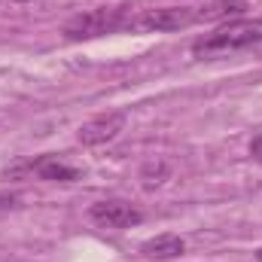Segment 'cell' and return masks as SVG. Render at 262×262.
Here are the masks:
<instances>
[{
  "label": "cell",
  "mask_w": 262,
  "mask_h": 262,
  "mask_svg": "<svg viewBox=\"0 0 262 262\" xmlns=\"http://www.w3.org/2000/svg\"><path fill=\"white\" fill-rule=\"evenodd\" d=\"M256 43H262V18H235V21H226L223 28H216L213 34L195 40L192 55L195 58H220V55L250 49Z\"/></svg>",
  "instance_id": "6da1fadb"
},
{
  "label": "cell",
  "mask_w": 262,
  "mask_h": 262,
  "mask_svg": "<svg viewBox=\"0 0 262 262\" xmlns=\"http://www.w3.org/2000/svg\"><path fill=\"white\" fill-rule=\"evenodd\" d=\"M128 18L131 15L125 6H98V9L73 15L64 25V37L67 40H95V37L122 31L128 25Z\"/></svg>",
  "instance_id": "7a4b0ae2"
},
{
  "label": "cell",
  "mask_w": 262,
  "mask_h": 262,
  "mask_svg": "<svg viewBox=\"0 0 262 262\" xmlns=\"http://www.w3.org/2000/svg\"><path fill=\"white\" fill-rule=\"evenodd\" d=\"M195 21L192 6H156V9H140L128 18V31H180Z\"/></svg>",
  "instance_id": "3957f363"
},
{
  "label": "cell",
  "mask_w": 262,
  "mask_h": 262,
  "mask_svg": "<svg viewBox=\"0 0 262 262\" xmlns=\"http://www.w3.org/2000/svg\"><path fill=\"white\" fill-rule=\"evenodd\" d=\"M21 174H37L40 180H49V183H76L79 177H82V171L79 168H73V165H67L61 162L58 156H40V159H31V162H21V165H15V168H6V180L12 177H21Z\"/></svg>",
  "instance_id": "277c9868"
},
{
  "label": "cell",
  "mask_w": 262,
  "mask_h": 262,
  "mask_svg": "<svg viewBox=\"0 0 262 262\" xmlns=\"http://www.w3.org/2000/svg\"><path fill=\"white\" fill-rule=\"evenodd\" d=\"M89 216L104 226V229H131L143 220L140 207H134L125 198H104V201H95L89 207Z\"/></svg>",
  "instance_id": "5b68a950"
},
{
  "label": "cell",
  "mask_w": 262,
  "mask_h": 262,
  "mask_svg": "<svg viewBox=\"0 0 262 262\" xmlns=\"http://www.w3.org/2000/svg\"><path fill=\"white\" fill-rule=\"evenodd\" d=\"M125 128V113L122 110H110V113H101L89 122H82L76 131V140L82 146H101V143H110L113 137H119V131Z\"/></svg>",
  "instance_id": "8992f818"
},
{
  "label": "cell",
  "mask_w": 262,
  "mask_h": 262,
  "mask_svg": "<svg viewBox=\"0 0 262 262\" xmlns=\"http://www.w3.org/2000/svg\"><path fill=\"white\" fill-rule=\"evenodd\" d=\"M140 253H143L146 259L168 262V259H180V256L186 253V244H183V238H180V235L165 232V235H156V238L143 241V244H140Z\"/></svg>",
  "instance_id": "52a82bcc"
},
{
  "label": "cell",
  "mask_w": 262,
  "mask_h": 262,
  "mask_svg": "<svg viewBox=\"0 0 262 262\" xmlns=\"http://www.w3.org/2000/svg\"><path fill=\"white\" fill-rule=\"evenodd\" d=\"M247 9V0H207L201 9H195V21H220L241 15Z\"/></svg>",
  "instance_id": "ba28073f"
},
{
  "label": "cell",
  "mask_w": 262,
  "mask_h": 262,
  "mask_svg": "<svg viewBox=\"0 0 262 262\" xmlns=\"http://www.w3.org/2000/svg\"><path fill=\"white\" fill-rule=\"evenodd\" d=\"M168 177H171V165H168L165 159H149V162L140 168V186H143V189H159Z\"/></svg>",
  "instance_id": "9c48e42d"
},
{
  "label": "cell",
  "mask_w": 262,
  "mask_h": 262,
  "mask_svg": "<svg viewBox=\"0 0 262 262\" xmlns=\"http://www.w3.org/2000/svg\"><path fill=\"white\" fill-rule=\"evenodd\" d=\"M256 259H259V262H262V250H256Z\"/></svg>",
  "instance_id": "30bf717a"
},
{
  "label": "cell",
  "mask_w": 262,
  "mask_h": 262,
  "mask_svg": "<svg viewBox=\"0 0 262 262\" xmlns=\"http://www.w3.org/2000/svg\"><path fill=\"white\" fill-rule=\"evenodd\" d=\"M18 3H25V0H18Z\"/></svg>",
  "instance_id": "8fae6325"
}]
</instances>
